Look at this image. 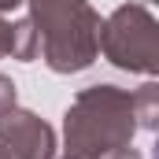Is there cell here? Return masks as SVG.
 Here are the masks:
<instances>
[{
  "instance_id": "6da1fadb",
  "label": "cell",
  "mask_w": 159,
  "mask_h": 159,
  "mask_svg": "<svg viewBox=\"0 0 159 159\" xmlns=\"http://www.w3.org/2000/svg\"><path fill=\"white\" fill-rule=\"evenodd\" d=\"M152 159H159V144H156V156H152Z\"/></svg>"
}]
</instances>
